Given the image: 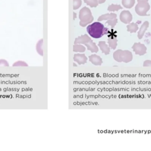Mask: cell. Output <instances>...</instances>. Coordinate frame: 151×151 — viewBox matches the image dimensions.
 Here are the masks:
<instances>
[{
	"label": "cell",
	"instance_id": "obj_21",
	"mask_svg": "<svg viewBox=\"0 0 151 151\" xmlns=\"http://www.w3.org/2000/svg\"><path fill=\"white\" fill-rule=\"evenodd\" d=\"M73 9H78L81 5H82V1L81 0H73Z\"/></svg>",
	"mask_w": 151,
	"mask_h": 151
},
{
	"label": "cell",
	"instance_id": "obj_12",
	"mask_svg": "<svg viewBox=\"0 0 151 151\" xmlns=\"http://www.w3.org/2000/svg\"><path fill=\"white\" fill-rule=\"evenodd\" d=\"M98 46L99 47L102 53H104L105 55H108L110 54V48L108 47L107 44L105 43V41H101L98 42Z\"/></svg>",
	"mask_w": 151,
	"mask_h": 151
},
{
	"label": "cell",
	"instance_id": "obj_24",
	"mask_svg": "<svg viewBox=\"0 0 151 151\" xmlns=\"http://www.w3.org/2000/svg\"><path fill=\"white\" fill-rule=\"evenodd\" d=\"M0 66H9V64L7 60H4V59H1L0 60Z\"/></svg>",
	"mask_w": 151,
	"mask_h": 151
},
{
	"label": "cell",
	"instance_id": "obj_27",
	"mask_svg": "<svg viewBox=\"0 0 151 151\" xmlns=\"http://www.w3.org/2000/svg\"><path fill=\"white\" fill-rule=\"evenodd\" d=\"M73 14H74V19H75V13H73Z\"/></svg>",
	"mask_w": 151,
	"mask_h": 151
},
{
	"label": "cell",
	"instance_id": "obj_18",
	"mask_svg": "<svg viewBox=\"0 0 151 151\" xmlns=\"http://www.w3.org/2000/svg\"><path fill=\"white\" fill-rule=\"evenodd\" d=\"M43 40H40L38 41V42H37V45H36V50L37 52L40 55H43V48H42V45H43Z\"/></svg>",
	"mask_w": 151,
	"mask_h": 151
},
{
	"label": "cell",
	"instance_id": "obj_22",
	"mask_svg": "<svg viewBox=\"0 0 151 151\" xmlns=\"http://www.w3.org/2000/svg\"><path fill=\"white\" fill-rule=\"evenodd\" d=\"M117 23V19L115 18V19H111V20H107V21L106 22L105 24H108L109 25H110L111 27V28H113Z\"/></svg>",
	"mask_w": 151,
	"mask_h": 151
},
{
	"label": "cell",
	"instance_id": "obj_14",
	"mask_svg": "<svg viewBox=\"0 0 151 151\" xmlns=\"http://www.w3.org/2000/svg\"><path fill=\"white\" fill-rule=\"evenodd\" d=\"M88 50H90L92 52H97L98 51V48L97 47L95 43H94L91 40L89 42L85 44Z\"/></svg>",
	"mask_w": 151,
	"mask_h": 151
},
{
	"label": "cell",
	"instance_id": "obj_5",
	"mask_svg": "<svg viewBox=\"0 0 151 151\" xmlns=\"http://www.w3.org/2000/svg\"><path fill=\"white\" fill-rule=\"evenodd\" d=\"M132 49L136 54L139 55H143L145 54L146 53L147 50L146 46L140 42H135L132 47Z\"/></svg>",
	"mask_w": 151,
	"mask_h": 151
},
{
	"label": "cell",
	"instance_id": "obj_1",
	"mask_svg": "<svg viewBox=\"0 0 151 151\" xmlns=\"http://www.w3.org/2000/svg\"><path fill=\"white\" fill-rule=\"evenodd\" d=\"M86 30L88 33L94 38H99L104 35L110 33L108 28H105L104 25L99 22H95L91 25H89Z\"/></svg>",
	"mask_w": 151,
	"mask_h": 151
},
{
	"label": "cell",
	"instance_id": "obj_9",
	"mask_svg": "<svg viewBox=\"0 0 151 151\" xmlns=\"http://www.w3.org/2000/svg\"><path fill=\"white\" fill-rule=\"evenodd\" d=\"M149 23L147 21H144L143 23V24L141 25L140 28L137 34V37L139 38V39H142L143 38L146 31L147 30V28L149 27Z\"/></svg>",
	"mask_w": 151,
	"mask_h": 151
},
{
	"label": "cell",
	"instance_id": "obj_20",
	"mask_svg": "<svg viewBox=\"0 0 151 151\" xmlns=\"http://www.w3.org/2000/svg\"><path fill=\"white\" fill-rule=\"evenodd\" d=\"M85 3H86L88 5L90 6V7H96L98 5V2L97 0H83Z\"/></svg>",
	"mask_w": 151,
	"mask_h": 151
},
{
	"label": "cell",
	"instance_id": "obj_17",
	"mask_svg": "<svg viewBox=\"0 0 151 151\" xmlns=\"http://www.w3.org/2000/svg\"><path fill=\"white\" fill-rule=\"evenodd\" d=\"M123 9V7L120 5H117V4H111L108 6L107 10L110 11V12H113V11H118L119 9Z\"/></svg>",
	"mask_w": 151,
	"mask_h": 151
},
{
	"label": "cell",
	"instance_id": "obj_15",
	"mask_svg": "<svg viewBox=\"0 0 151 151\" xmlns=\"http://www.w3.org/2000/svg\"><path fill=\"white\" fill-rule=\"evenodd\" d=\"M138 25L136 23H130L127 25V30L130 33L136 32L138 29Z\"/></svg>",
	"mask_w": 151,
	"mask_h": 151
},
{
	"label": "cell",
	"instance_id": "obj_7",
	"mask_svg": "<svg viewBox=\"0 0 151 151\" xmlns=\"http://www.w3.org/2000/svg\"><path fill=\"white\" fill-rule=\"evenodd\" d=\"M73 60L79 64H83L86 63L87 57L84 54H75L73 57Z\"/></svg>",
	"mask_w": 151,
	"mask_h": 151
},
{
	"label": "cell",
	"instance_id": "obj_2",
	"mask_svg": "<svg viewBox=\"0 0 151 151\" xmlns=\"http://www.w3.org/2000/svg\"><path fill=\"white\" fill-rule=\"evenodd\" d=\"M79 17L80 19L79 24L83 27H85L88 24H90L94 20V17L92 15L91 10L86 6L83 7L79 11Z\"/></svg>",
	"mask_w": 151,
	"mask_h": 151
},
{
	"label": "cell",
	"instance_id": "obj_16",
	"mask_svg": "<svg viewBox=\"0 0 151 151\" xmlns=\"http://www.w3.org/2000/svg\"><path fill=\"white\" fill-rule=\"evenodd\" d=\"M121 3L124 7L126 8H131L134 5L135 0H122Z\"/></svg>",
	"mask_w": 151,
	"mask_h": 151
},
{
	"label": "cell",
	"instance_id": "obj_23",
	"mask_svg": "<svg viewBox=\"0 0 151 151\" xmlns=\"http://www.w3.org/2000/svg\"><path fill=\"white\" fill-rule=\"evenodd\" d=\"M12 66H25V67H27L28 66L27 64L25 63L24 61H17L16 63H14L12 64Z\"/></svg>",
	"mask_w": 151,
	"mask_h": 151
},
{
	"label": "cell",
	"instance_id": "obj_11",
	"mask_svg": "<svg viewBox=\"0 0 151 151\" xmlns=\"http://www.w3.org/2000/svg\"><path fill=\"white\" fill-rule=\"evenodd\" d=\"M117 18V14L115 13H109V14H105L100 17H98V21H101L103 20H111L113 19Z\"/></svg>",
	"mask_w": 151,
	"mask_h": 151
},
{
	"label": "cell",
	"instance_id": "obj_3",
	"mask_svg": "<svg viewBox=\"0 0 151 151\" xmlns=\"http://www.w3.org/2000/svg\"><path fill=\"white\" fill-rule=\"evenodd\" d=\"M113 58L117 62L127 63L133 60V54L128 50H118L113 53Z\"/></svg>",
	"mask_w": 151,
	"mask_h": 151
},
{
	"label": "cell",
	"instance_id": "obj_4",
	"mask_svg": "<svg viewBox=\"0 0 151 151\" xmlns=\"http://www.w3.org/2000/svg\"><path fill=\"white\" fill-rule=\"evenodd\" d=\"M150 5L148 1L142 0L138 1L137 5L135 6V11L140 16H147V12L150 9Z\"/></svg>",
	"mask_w": 151,
	"mask_h": 151
},
{
	"label": "cell",
	"instance_id": "obj_8",
	"mask_svg": "<svg viewBox=\"0 0 151 151\" xmlns=\"http://www.w3.org/2000/svg\"><path fill=\"white\" fill-rule=\"evenodd\" d=\"M91 40V38L87 34L82 35L81 37H79L75 39V44H85L89 42Z\"/></svg>",
	"mask_w": 151,
	"mask_h": 151
},
{
	"label": "cell",
	"instance_id": "obj_26",
	"mask_svg": "<svg viewBox=\"0 0 151 151\" xmlns=\"http://www.w3.org/2000/svg\"><path fill=\"white\" fill-rule=\"evenodd\" d=\"M98 2V4H102L104 3L106 0H97Z\"/></svg>",
	"mask_w": 151,
	"mask_h": 151
},
{
	"label": "cell",
	"instance_id": "obj_19",
	"mask_svg": "<svg viewBox=\"0 0 151 151\" xmlns=\"http://www.w3.org/2000/svg\"><path fill=\"white\" fill-rule=\"evenodd\" d=\"M73 51L75 52H84L85 51V47L82 45L76 44L73 45Z\"/></svg>",
	"mask_w": 151,
	"mask_h": 151
},
{
	"label": "cell",
	"instance_id": "obj_28",
	"mask_svg": "<svg viewBox=\"0 0 151 151\" xmlns=\"http://www.w3.org/2000/svg\"><path fill=\"white\" fill-rule=\"evenodd\" d=\"M142 1V0H137V2H138V1ZM146 1H148V0H146Z\"/></svg>",
	"mask_w": 151,
	"mask_h": 151
},
{
	"label": "cell",
	"instance_id": "obj_13",
	"mask_svg": "<svg viewBox=\"0 0 151 151\" xmlns=\"http://www.w3.org/2000/svg\"><path fill=\"white\" fill-rule=\"evenodd\" d=\"M108 43L109 47L111 49L115 50L117 45V39L115 36H111L108 38Z\"/></svg>",
	"mask_w": 151,
	"mask_h": 151
},
{
	"label": "cell",
	"instance_id": "obj_6",
	"mask_svg": "<svg viewBox=\"0 0 151 151\" xmlns=\"http://www.w3.org/2000/svg\"><path fill=\"white\" fill-rule=\"evenodd\" d=\"M133 19L132 14L129 11L123 10L120 15V21L124 24H129Z\"/></svg>",
	"mask_w": 151,
	"mask_h": 151
},
{
	"label": "cell",
	"instance_id": "obj_25",
	"mask_svg": "<svg viewBox=\"0 0 151 151\" xmlns=\"http://www.w3.org/2000/svg\"><path fill=\"white\" fill-rule=\"evenodd\" d=\"M143 66L144 67H150L151 66V60H146L144 61L143 63Z\"/></svg>",
	"mask_w": 151,
	"mask_h": 151
},
{
	"label": "cell",
	"instance_id": "obj_10",
	"mask_svg": "<svg viewBox=\"0 0 151 151\" xmlns=\"http://www.w3.org/2000/svg\"><path fill=\"white\" fill-rule=\"evenodd\" d=\"M89 61L95 65H100L102 63V58L97 54H92L89 56Z\"/></svg>",
	"mask_w": 151,
	"mask_h": 151
}]
</instances>
